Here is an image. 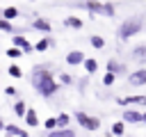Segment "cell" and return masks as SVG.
<instances>
[{
	"label": "cell",
	"mask_w": 146,
	"mask_h": 137,
	"mask_svg": "<svg viewBox=\"0 0 146 137\" xmlns=\"http://www.w3.org/2000/svg\"><path fill=\"white\" fill-rule=\"evenodd\" d=\"M32 87L41 96H52L59 89V82L55 80V75H52V71L48 66H34V71H32Z\"/></svg>",
	"instance_id": "obj_1"
},
{
	"label": "cell",
	"mask_w": 146,
	"mask_h": 137,
	"mask_svg": "<svg viewBox=\"0 0 146 137\" xmlns=\"http://www.w3.org/2000/svg\"><path fill=\"white\" fill-rule=\"evenodd\" d=\"M141 27H144V25H141V18H128V21H123V23L119 25V32H116V34H119V39L125 41V39H132L135 34H139Z\"/></svg>",
	"instance_id": "obj_2"
},
{
	"label": "cell",
	"mask_w": 146,
	"mask_h": 137,
	"mask_svg": "<svg viewBox=\"0 0 146 137\" xmlns=\"http://www.w3.org/2000/svg\"><path fill=\"white\" fill-rule=\"evenodd\" d=\"M73 116H75V121H78L84 130H89V132H94V130L100 128V119H98V116H91V114H87V112H75Z\"/></svg>",
	"instance_id": "obj_3"
},
{
	"label": "cell",
	"mask_w": 146,
	"mask_h": 137,
	"mask_svg": "<svg viewBox=\"0 0 146 137\" xmlns=\"http://www.w3.org/2000/svg\"><path fill=\"white\" fill-rule=\"evenodd\" d=\"M116 103L121 105V107H132V105H141V107H146V96H141V94H137V96H121V98H116Z\"/></svg>",
	"instance_id": "obj_4"
},
{
	"label": "cell",
	"mask_w": 146,
	"mask_h": 137,
	"mask_svg": "<svg viewBox=\"0 0 146 137\" xmlns=\"http://www.w3.org/2000/svg\"><path fill=\"white\" fill-rule=\"evenodd\" d=\"M121 121H123V123H144V112H137V110L128 107V110L121 114Z\"/></svg>",
	"instance_id": "obj_5"
},
{
	"label": "cell",
	"mask_w": 146,
	"mask_h": 137,
	"mask_svg": "<svg viewBox=\"0 0 146 137\" xmlns=\"http://www.w3.org/2000/svg\"><path fill=\"white\" fill-rule=\"evenodd\" d=\"M128 84H130V87H144V84H146V68L132 71V73L128 75Z\"/></svg>",
	"instance_id": "obj_6"
},
{
	"label": "cell",
	"mask_w": 146,
	"mask_h": 137,
	"mask_svg": "<svg viewBox=\"0 0 146 137\" xmlns=\"http://www.w3.org/2000/svg\"><path fill=\"white\" fill-rule=\"evenodd\" d=\"M84 7L89 9L91 16H105V2H98V0H87Z\"/></svg>",
	"instance_id": "obj_7"
},
{
	"label": "cell",
	"mask_w": 146,
	"mask_h": 137,
	"mask_svg": "<svg viewBox=\"0 0 146 137\" xmlns=\"http://www.w3.org/2000/svg\"><path fill=\"white\" fill-rule=\"evenodd\" d=\"M11 43L16 46V48H21L23 53H32L34 50V43H30L23 34H14V39H11Z\"/></svg>",
	"instance_id": "obj_8"
},
{
	"label": "cell",
	"mask_w": 146,
	"mask_h": 137,
	"mask_svg": "<svg viewBox=\"0 0 146 137\" xmlns=\"http://www.w3.org/2000/svg\"><path fill=\"white\" fill-rule=\"evenodd\" d=\"M84 62H87V57H84L82 50H71L66 55V64L68 66H78V64H84Z\"/></svg>",
	"instance_id": "obj_9"
},
{
	"label": "cell",
	"mask_w": 146,
	"mask_h": 137,
	"mask_svg": "<svg viewBox=\"0 0 146 137\" xmlns=\"http://www.w3.org/2000/svg\"><path fill=\"white\" fill-rule=\"evenodd\" d=\"M32 27H34V30H39V32H43L46 37H50V32H52V25H50V21H46V18H34Z\"/></svg>",
	"instance_id": "obj_10"
},
{
	"label": "cell",
	"mask_w": 146,
	"mask_h": 137,
	"mask_svg": "<svg viewBox=\"0 0 146 137\" xmlns=\"http://www.w3.org/2000/svg\"><path fill=\"white\" fill-rule=\"evenodd\" d=\"M52 46H55V39H52V37H43V39H39V41L34 43V50H36V53H46V50L52 48Z\"/></svg>",
	"instance_id": "obj_11"
},
{
	"label": "cell",
	"mask_w": 146,
	"mask_h": 137,
	"mask_svg": "<svg viewBox=\"0 0 146 137\" xmlns=\"http://www.w3.org/2000/svg\"><path fill=\"white\" fill-rule=\"evenodd\" d=\"M5 132L11 135V137H30V132H27L25 128H18V126H11V123L5 128Z\"/></svg>",
	"instance_id": "obj_12"
},
{
	"label": "cell",
	"mask_w": 146,
	"mask_h": 137,
	"mask_svg": "<svg viewBox=\"0 0 146 137\" xmlns=\"http://www.w3.org/2000/svg\"><path fill=\"white\" fill-rule=\"evenodd\" d=\"M64 25L71 27V30H80L84 23H82V18H78V16H66V18H64Z\"/></svg>",
	"instance_id": "obj_13"
},
{
	"label": "cell",
	"mask_w": 146,
	"mask_h": 137,
	"mask_svg": "<svg viewBox=\"0 0 146 137\" xmlns=\"http://www.w3.org/2000/svg\"><path fill=\"white\" fill-rule=\"evenodd\" d=\"M27 110H30V107L25 105V100H23V98H18V100H16V105H14V114H16V116H23V119H25Z\"/></svg>",
	"instance_id": "obj_14"
},
{
	"label": "cell",
	"mask_w": 146,
	"mask_h": 137,
	"mask_svg": "<svg viewBox=\"0 0 146 137\" xmlns=\"http://www.w3.org/2000/svg\"><path fill=\"white\" fill-rule=\"evenodd\" d=\"M46 137H75V132H73L71 128H57V130L48 132Z\"/></svg>",
	"instance_id": "obj_15"
},
{
	"label": "cell",
	"mask_w": 146,
	"mask_h": 137,
	"mask_svg": "<svg viewBox=\"0 0 146 137\" xmlns=\"http://www.w3.org/2000/svg\"><path fill=\"white\" fill-rule=\"evenodd\" d=\"M105 66H107V73H114V75L123 71V64H121L119 59H110V62H107Z\"/></svg>",
	"instance_id": "obj_16"
},
{
	"label": "cell",
	"mask_w": 146,
	"mask_h": 137,
	"mask_svg": "<svg viewBox=\"0 0 146 137\" xmlns=\"http://www.w3.org/2000/svg\"><path fill=\"white\" fill-rule=\"evenodd\" d=\"M25 123H27L30 128H39V116H36L34 110H27V114H25Z\"/></svg>",
	"instance_id": "obj_17"
},
{
	"label": "cell",
	"mask_w": 146,
	"mask_h": 137,
	"mask_svg": "<svg viewBox=\"0 0 146 137\" xmlns=\"http://www.w3.org/2000/svg\"><path fill=\"white\" fill-rule=\"evenodd\" d=\"M16 16H18V7H5L2 9V18L5 21H14Z\"/></svg>",
	"instance_id": "obj_18"
},
{
	"label": "cell",
	"mask_w": 146,
	"mask_h": 137,
	"mask_svg": "<svg viewBox=\"0 0 146 137\" xmlns=\"http://www.w3.org/2000/svg\"><path fill=\"white\" fill-rule=\"evenodd\" d=\"M89 43L96 48V50H100V48H105V39L100 37V34H91L89 37Z\"/></svg>",
	"instance_id": "obj_19"
},
{
	"label": "cell",
	"mask_w": 146,
	"mask_h": 137,
	"mask_svg": "<svg viewBox=\"0 0 146 137\" xmlns=\"http://www.w3.org/2000/svg\"><path fill=\"white\" fill-rule=\"evenodd\" d=\"M82 66H84V71H87V73H96V71H98V59L87 57V62H84Z\"/></svg>",
	"instance_id": "obj_20"
},
{
	"label": "cell",
	"mask_w": 146,
	"mask_h": 137,
	"mask_svg": "<svg viewBox=\"0 0 146 137\" xmlns=\"http://www.w3.org/2000/svg\"><path fill=\"white\" fill-rule=\"evenodd\" d=\"M110 132H112V135H119V137L125 135V123H123V121H114L112 128H110Z\"/></svg>",
	"instance_id": "obj_21"
},
{
	"label": "cell",
	"mask_w": 146,
	"mask_h": 137,
	"mask_svg": "<svg viewBox=\"0 0 146 137\" xmlns=\"http://www.w3.org/2000/svg\"><path fill=\"white\" fill-rule=\"evenodd\" d=\"M68 123H71V114H66V112L57 114V126L59 128H68Z\"/></svg>",
	"instance_id": "obj_22"
},
{
	"label": "cell",
	"mask_w": 146,
	"mask_h": 137,
	"mask_svg": "<svg viewBox=\"0 0 146 137\" xmlns=\"http://www.w3.org/2000/svg\"><path fill=\"white\" fill-rule=\"evenodd\" d=\"M43 128L48 130V132H52V130H57L59 126H57V116H48L46 121H43Z\"/></svg>",
	"instance_id": "obj_23"
},
{
	"label": "cell",
	"mask_w": 146,
	"mask_h": 137,
	"mask_svg": "<svg viewBox=\"0 0 146 137\" xmlns=\"http://www.w3.org/2000/svg\"><path fill=\"white\" fill-rule=\"evenodd\" d=\"M7 71H9V75H11V78H23V68H21L18 64H9V68H7Z\"/></svg>",
	"instance_id": "obj_24"
},
{
	"label": "cell",
	"mask_w": 146,
	"mask_h": 137,
	"mask_svg": "<svg viewBox=\"0 0 146 137\" xmlns=\"http://www.w3.org/2000/svg\"><path fill=\"white\" fill-rule=\"evenodd\" d=\"M21 55H23V50H21V48H16V46L7 48V57H9V59H18Z\"/></svg>",
	"instance_id": "obj_25"
},
{
	"label": "cell",
	"mask_w": 146,
	"mask_h": 137,
	"mask_svg": "<svg viewBox=\"0 0 146 137\" xmlns=\"http://www.w3.org/2000/svg\"><path fill=\"white\" fill-rule=\"evenodd\" d=\"M0 32H11V34H16L14 25H11L9 21H5V18H0Z\"/></svg>",
	"instance_id": "obj_26"
},
{
	"label": "cell",
	"mask_w": 146,
	"mask_h": 137,
	"mask_svg": "<svg viewBox=\"0 0 146 137\" xmlns=\"http://www.w3.org/2000/svg\"><path fill=\"white\" fill-rule=\"evenodd\" d=\"M57 80H59V84H73V78H71L68 73H59Z\"/></svg>",
	"instance_id": "obj_27"
},
{
	"label": "cell",
	"mask_w": 146,
	"mask_h": 137,
	"mask_svg": "<svg viewBox=\"0 0 146 137\" xmlns=\"http://www.w3.org/2000/svg\"><path fill=\"white\" fill-rule=\"evenodd\" d=\"M114 80H116V75H114V73H105V75H103V84H105V87H112V84H114Z\"/></svg>",
	"instance_id": "obj_28"
},
{
	"label": "cell",
	"mask_w": 146,
	"mask_h": 137,
	"mask_svg": "<svg viewBox=\"0 0 146 137\" xmlns=\"http://www.w3.org/2000/svg\"><path fill=\"white\" fill-rule=\"evenodd\" d=\"M114 14H116V9H114V5H112V2H105V16H110V18H112Z\"/></svg>",
	"instance_id": "obj_29"
},
{
	"label": "cell",
	"mask_w": 146,
	"mask_h": 137,
	"mask_svg": "<svg viewBox=\"0 0 146 137\" xmlns=\"http://www.w3.org/2000/svg\"><path fill=\"white\" fill-rule=\"evenodd\" d=\"M132 55H135V57H146V46H137V48L132 50Z\"/></svg>",
	"instance_id": "obj_30"
},
{
	"label": "cell",
	"mask_w": 146,
	"mask_h": 137,
	"mask_svg": "<svg viewBox=\"0 0 146 137\" xmlns=\"http://www.w3.org/2000/svg\"><path fill=\"white\" fill-rule=\"evenodd\" d=\"M5 94H7V96H16V89H14V87H5Z\"/></svg>",
	"instance_id": "obj_31"
},
{
	"label": "cell",
	"mask_w": 146,
	"mask_h": 137,
	"mask_svg": "<svg viewBox=\"0 0 146 137\" xmlns=\"http://www.w3.org/2000/svg\"><path fill=\"white\" fill-rule=\"evenodd\" d=\"M7 128V123H2V119H0V130H5Z\"/></svg>",
	"instance_id": "obj_32"
},
{
	"label": "cell",
	"mask_w": 146,
	"mask_h": 137,
	"mask_svg": "<svg viewBox=\"0 0 146 137\" xmlns=\"http://www.w3.org/2000/svg\"><path fill=\"white\" fill-rule=\"evenodd\" d=\"M144 123H146V112H144Z\"/></svg>",
	"instance_id": "obj_33"
}]
</instances>
